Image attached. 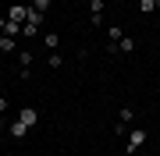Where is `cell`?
Wrapping results in <instances>:
<instances>
[{
  "instance_id": "1",
  "label": "cell",
  "mask_w": 160,
  "mask_h": 156,
  "mask_svg": "<svg viewBox=\"0 0 160 156\" xmlns=\"http://www.w3.org/2000/svg\"><path fill=\"white\" fill-rule=\"evenodd\" d=\"M142 142H146V131H142V128H135V131L128 135V145H125V153L132 156L135 149H142Z\"/></svg>"
},
{
  "instance_id": "2",
  "label": "cell",
  "mask_w": 160,
  "mask_h": 156,
  "mask_svg": "<svg viewBox=\"0 0 160 156\" xmlns=\"http://www.w3.org/2000/svg\"><path fill=\"white\" fill-rule=\"evenodd\" d=\"M89 25H103V0H89Z\"/></svg>"
},
{
  "instance_id": "3",
  "label": "cell",
  "mask_w": 160,
  "mask_h": 156,
  "mask_svg": "<svg viewBox=\"0 0 160 156\" xmlns=\"http://www.w3.org/2000/svg\"><path fill=\"white\" fill-rule=\"evenodd\" d=\"M18 121H22V124H39V110H36V106H22V110H18Z\"/></svg>"
},
{
  "instance_id": "4",
  "label": "cell",
  "mask_w": 160,
  "mask_h": 156,
  "mask_svg": "<svg viewBox=\"0 0 160 156\" xmlns=\"http://www.w3.org/2000/svg\"><path fill=\"white\" fill-rule=\"evenodd\" d=\"M7 131H11V139H25V135H29V124H22V121H11V124H7Z\"/></svg>"
},
{
  "instance_id": "5",
  "label": "cell",
  "mask_w": 160,
  "mask_h": 156,
  "mask_svg": "<svg viewBox=\"0 0 160 156\" xmlns=\"http://www.w3.org/2000/svg\"><path fill=\"white\" fill-rule=\"evenodd\" d=\"M7 18H11V21H22V25H25V18H29V7H22V4H14L11 11H7Z\"/></svg>"
},
{
  "instance_id": "6",
  "label": "cell",
  "mask_w": 160,
  "mask_h": 156,
  "mask_svg": "<svg viewBox=\"0 0 160 156\" xmlns=\"http://www.w3.org/2000/svg\"><path fill=\"white\" fill-rule=\"evenodd\" d=\"M22 29H25L22 21H11V18H7V21H4V29H0V35H11V39H14V35L22 32Z\"/></svg>"
},
{
  "instance_id": "7",
  "label": "cell",
  "mask_w": 160,
  "mask_h": 156,
  "mask_svg": "<svg viewBox=\"0 0 160 156\" xmlns=\"http://www.w3.org/2000/svg\"><path fill=\"white\" fill-rule=\"evenodd\" d=\"M107 35H110V43H121V39H125V29H121V25H110Z\"/></svg>"
},
{
  "instance_id": "8",
  "label": "cell",
  "mask_w": 160,
  "mask_h": 156,
  "mask_svg": "<svg viewBox=\"0 0 160 156\" xmlns=\"http://www.w3.org/2000/svg\"><path fill=\"white\" fill-rule=\"evenodd\" d=\"M135 50V39H132V35H125V39L118 43V53H132Z\"/></svg>"
},
{
  "instance_id": "9",
  "label": "cell",
  "mask_w": 160,
  "mask_h": 156,
  "mask_svg": "<svg viewBox=\"0 0 160 156\" xmlns=\"http://www.w3.org/2000/svg\"><path fill=\"white\" fill-rule=\"evenodd\" d=\"M61 46V35L57 32H46V50H57Z\"/></svg>"
},
{
  "instance_id": "10",
  "label": "cell",
  "mask_w": 160,
  "mask_h": 156,
  "mask_svg": "<svg viewBox=\"0 0 160 156\" xmlns=\"http://www.w3.org/2000/svg\"><path fill=\"white\" fill-rule=\"evenodd\" d=\"M139 11L149 14V11H157V0H139Z\"/></svg>"
},
{
  "instance_id": "11",
  "label": "cell",
  "mask_w": 160,
  "mask_h": 156,
  "mask_svg": "<svg viewBox=\"0 0 160 156\" xmlns=\"http://www.w3.org/2000/svg\"><path fill=\"white\" fill-rule=\"evenodd\" d=\"M18 60H22V68H32V53H29V50L18 53Z\"/></svg>"
},
{
  "instance_id": "12",
  "label": "cell",
  "mask_w": 160,
  "mask_h": 156,
  "mask_svg": "<svg viewBox=\"0 0 160 156\" xmlns=\"http://www.w3.org/2000/svg\"><path fill=\"white\" fill-rule=\"evenodd\" d=\"M121 124H132V106H121V117H118Z\"/></svg>"
},
{
  "instance_id": "13",
  "label": "cell",
  "mask_w": 160,
  "mask_h": 156,
  "mask_svg": "<svg viewBox=\"0 0 160 156\" xmlns=\"http://www.w3.org/2000/svg\"><path fill=\"white\" fill-rule=\"evenodd\" d=\"M0 50H14V39H11V35H0Z\"/></svg>"
},
{
  "instance_id": "14",
  "label": "cell",
  "mask_w": 160,
  "mask_h": 156,
  "mask_svg": "<svg viewBox=\"0 0 160 156\" xmlns=\"http://www.w3.org/2000/svg\"><path fill=\"white\" fill-rule=\"evenodd\" d=\"M50 68H64V57H61V53H50Z\"/></svg>"
},
{
  "instance_id": "15",
  "label": "cell",
  "mask_w": 160,
  "mask_h": 156,
  "mask_svg": "<svg viewBox=\"0 0 160 156\" xmlns=\"http://www.w3.org/2000/svg\"><path fill=\"white\" fill-rule=\"evenodd\" d=\"M50 4H53V0H32V7H36V11H46Z\"/></svg>"
},
{
  "instance_id": "16",
  "label": "cell",
  "mask_w": 160,
  "mask_h": 156,
  "mask_svg": "<svg viewBox=\"0 0 160 156\" xmlns=\"http://www.w3.org/2000/svg\"><path fill=\"white\" fill-rule=\"evenodd\" d=\"M7 106H11V103H7V96H0V114H7Z\"/></svg>"
}]
</instances>
